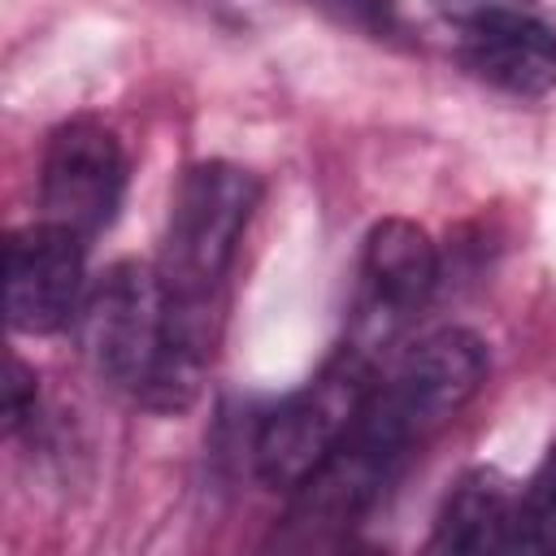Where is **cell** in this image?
<instances>
[{"label": "cell", "mask_w": 556, "mask_h": 556, "mask_svg": "<svg viewBox=\"0 0 556 556\" xmlns=\"http://www.w3.org/2000/svg\"><path fill=\"white\" fill-rule=\"evenodd\" d=\"M482 378L486 348L469 330H434L408 348L378 378L339 447L291 491L287 530L295 539H330L356 526L404 473L413 452L478 395Z\"/></svg>", "instance_id": "cell-1"}, {"label": "cell", "mask_w": 556, "mask_h": 556, "mask_svg": "<svg viewBox=\"0 0 556 556\" xmlns=\"http://www.w3.org/2000/svg\"><path fill=\"white\" fill-rule=\"evenodd\" d=\"M261 204V178L230 161L191 165L169 200V222L156 256V282L165 300V343L178 404L191 408L204 369L222 339L226 282Z\"/></svg>", "instance_id": "cell-2"}, {"label": "cell", "mask_w": 556, "mask_h": 556, "mask_svg": "<svg viewBox=\"0 0 556 556\" xmlns=\"http://www.w3.org/2000/svg\"><path fill=\"white\" fill-rule=\"evenodd\" d=\"M74 326L91 369L113 391L156 413H182L169 374L165 300H161L156 265L143 261L109 265L96 278V287L83 295Z\"/></svg>", "instance_id": "cell-3"}, {"label": "cell", "mask_w": 556, "mask_h": 556, "mask_svg": "<svg viewBox=\"0 0 556 556\" xmlns=\"http://www.w3.org/2000/svg\"><path fill=\"white\" fill-rule=\"evenodd\" d=\"M378 387V369L365 348L343 343L300 391H291L278 408H269L252 439L256 478L274 491H295L352 430L369 391Z\"/></svg>", "instance_id": "cell-4"}, {"label": "cell", "mask_w": 556, "mask_h": 556, "mask_svg": "<svg viewBox=\"0 0 556 556\" xmlns=\"http://www.w3.org/2000/svg\"><path fill=\"white\" fill-rule=\"evenodd\" d=\"M122 195H126V152L117 135L91 117L61 122L48 135L39 161L43 222L91 243L117 217Z\"/></svg>", "instance_id": "cell-5"}, {"label": "cell", "mask_w": 556, "mask_h": 556, "mask_svg": "<svg viewBox=\"0 0 556 556\" xmlns=\"http://www.w3.org/2000/svg\"><path fill=\"white\" fill-rule=\"evenodd\" d=\"M83 265L87 239L35 222L9 235L4 248V313L22 334H52L70 326L83 308Z\"/></svg>", "instance_id": "cell-6"}, {"label": "cell", "mask_w": 556, "mask_h": 556, "mask_svg": "<svg viewBox=\"0 0 556 556\" xmlns=\"http://www.w3.org/2000/svg\"><path fill=\"white\" fill-rule=\"evenodd\" d=\"M460 61L482 83L539 100L556 87V30L504 0H478L460 13Z\"/></svg>", "instance_id": "cell-7"}, {"label": "cell", "mask_w": 556, "mask_h": 556, "mask_svg": "<svg viewBox=\"0 0 556 556\" xmlns=\"http://www.w3.org/2000/svg\"><path fill=\"white\" fill-rule=\"evenodd\" d=\"M361 274L369 282L378 308H387L395 317H408L439 287V248H434V239L417 222L382 217L365 235Z\"/></svg>", "instance_id": "cell-8"}, {"label": "cell", "mask_w": 556, "mask_h": 556, "mask_svg": "<svg viewBox=\"0 0 556 556\" xmlns=\"http://www.w3.org/2000/svg\"><path fill=\"white\" fill-rule=\"evenodd\" d=\"M517 491L495 469H469L447 491L434 521V552H513Z\"/></svg>", "instance_id": "cell-9"}, {"label": "cell", "mask_w": 556, "mask_h": 556, "mask_svg": "<svg viewBox=\"0 0 556 556\" xmlns=\"http://www.w3.org/2000/svg\"><path fill=\"white\" fill-rule=\"evenodd\" d=\"M513 552H556V447L517 495V530Z\"/></svg>", "instance_id": "cell-10"}, {"label": "cell", "mask_w": 556, "mask_h": 556, "mask_svg": "<svg viewBox=\"0 0 556 556\" xmlns=\"http://www.w3.org/2000/svg\"><path fill=\"white\" fill-rule=\"evenodd\" d=\"M35 404H39V387H35V374L9 356V382H4V426L17 434L26 421H35Z\"/></svg>", "instance_id": "cell-11"}, {"label": "cell", "mask_w": 556, "mask_h": 556, "mask_svg": "<svg viewBox=\"0 0 556 556\" xmlns=\"http://www.w3.org/2000/svg\"><path fill=\"white\" fill-rule=\"evenodd\" d=\"M326 4H334V9L348 13L352 22H361V26H369V30H382V35L395 26L391 0H326Z\"/></svg>", "instance_id": "cell-12"}]
</instances>
